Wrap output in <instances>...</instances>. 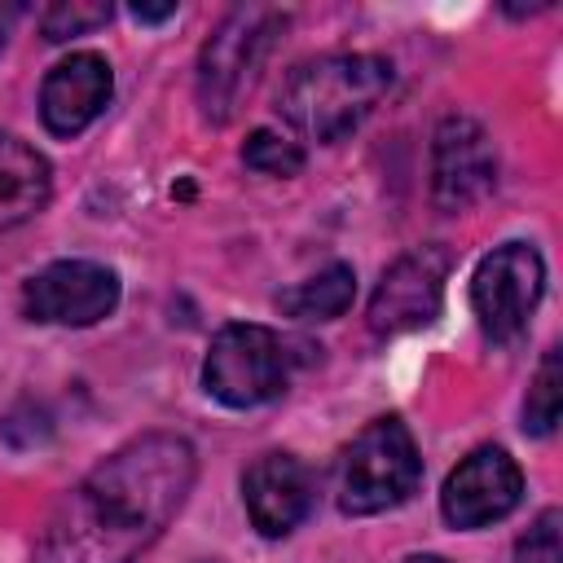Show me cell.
Instances as JSON below:
<instances>
[{
  "mask_svg": "<svg viewBox=\"0 0 563 563\" xmlns=\"http://www.w3.org/2000/svg\"><path fill=\"white\" fill-rule=\"evenodd\" d=\"M198 453L176 431H145L101 457L48 510L31 563H136L180 515Z\"/></svg>",
  "mask_w": 563,
  "mask_h": 563,
  "instance_id": "1",
  "label": "cell"
},
{
  "mask_svg": "<svg viewBox=\"0 0 563 563\" xmlns=\"http://www.w3.org/2000/svg\"><path fill=\"white\" fill-rule=\"evenodd\" d=\"M391 88V62L378 53H325L299 62L282 92L277 114L290 132L317 145H334L356 132Z\"/></svg>",
  "mask_w": 563,
  "mask_h": 563,
  "instance_id": "2",
  "label": "cell"
},
{
  "mask_svg": "<svg viewBox=\"0 0 563 563\" xmlns=\"http://www.w3.org/2000/svg\"><path fill=\"white\" fill-rule=\"evenodd\" d=\"M282 31H286V13L268 4H238L233 13H224V22L211 31V40L198 53L194 92L202 119L229 123L238 114Z\"/></svg>",
  "mask_w": 563,
  "mask_h": 563,
  "instance_id": "3",
  "label": "cell"
},
{
  "mask_svg": "<svg viewBox=\"0 0 563 563\" xmlns=\"http://www.w3.org/2000/svg\"><path fill=\"white\" fill-rule=\"evenodd\" d=\"M422 479V457L400 418H374L334 466V501L343 515H378L400 506Z\"/></svg>",
  "mask_w": 563,
  "mask_h": 563,
  "instance_id": "4",
  "label": "cell"
},
{
  "mask_svg": "<svg viewBox=\"0 0 563 563\" xmlns=\"http://www.w3.org/2000/svg\"><path fill=\"white\" fill-rule=\"evenodd\" d=\"M290 369H295V352L277 330L233 321L207 347L202 387L229 409H255L286 391Z\"/></svg>",
  "mask_w": 563,
  "mask_h": 563,
  "instance_id": "5",
  "label": "cell"
},
{
  "mask_svg": "<svg viewBox=\"0 0 563 563\" xmlns=\"http://www.w3.org/2000/svg\"><path fill=\"white\" fill-rule=\"evenodd\" d=\"M545 290V264L541 251L528 242H506L488 251L471 277V308L479 330L493 343H510L528 330L532 308L541 303Z\"/></svg>",
  "mask_w": 563,
  "mask_h": 563,
  "instance_id": "6",
  "label": "cell"
},
{
  "mask_svg": "<svg viewBox=\"0 0 563 563\" xmlns=\"http://www.w3.org/2000/svg\"><path fill=\"white\" fill-rule=\"evenodd\" d=\"M114 303L119 277L97 260H57L22 286V312L44 325H97Z\"/></svg>",
  "mask_w": 563,
  "mask_h": 563,
  "instance_id": "7",
  "label": "cell"
},
{
  "mask_svg": "<svg viewBox=\"0 0 563 563\" xmlns=\"http://www.w3.org/2000/svg\"><path fill=\"white\" fill-rule=\"evenodd\" d=\"M523 501V471L519 462L497 449V444H484L475 453H466L449 479H444V493H440V515L453 523V528H488L497 519H506L515 506Z\"/></svg>",
  "mask_w": 563,
  "mask_h": 563,
  "instance_id": "8",
  "label": "cell"
},
{
  "mask_svg": "<svg viewBox=\"0 0 563 563\" xmlns=\"http://www.w3.org/2000/svg\"><path fill=\"white\" fill-rule=\"evenodd\" d=\"M497 185V150L488 141V132L466 119V114H449L435 128V145H431V198L440 211H471L475 202H484Z\"/></svg>",
  "mask_w": 563,
  "mask_h": 563,
  "instance_id": "9",
  "label": "cell"
},
{
  "mask_svg": "<svg viewBox=\"0 0 563 563\" xmlns=\"http://www.w3.org/2000/svg\"><path fill=\"white\" fill-rule=\"evenodd\" d=\"M444 277H449V255L440 246H418L409 255H400L374 299H369V330L374 334H409L435 321L440 303H444Z\"/></svg>",
  "mask_w": 563,
  "mask_h": 563,
  "instance_id": "10",
  "label": "cell"
},
{
  "mask_svg": "<svg viewBox=\"0 0 563 563\" xmlns=\"http://www.w3.org/2000/svg\"><path fill=\"white\" fill-rule=\"evenodd\" d=\"M317 501L312 471L295 453H264L242 475V506L260 537L295 532Z\"/></svg>",
  "mask_w": 563,
  "mask_h": 563,
  "instance_id": "11",
  "label": "cell"
},
{
  "mask_svg": "<svg viewBox=\"0 0 563 563\" xmlns=\"http://www.w3.org/2000/svg\"><path fill=\"white\" fill-rule=\"evenodd\" d=\"M114 92L110 62L101 53H70L62 57L40 88V119L53 136H79Z\"/></svg>",
  "mask_w": 563,
  "mask_h": 563,
  "instance_id": "12",
  "label": "cell"
},
{
  "mask_svg": "<svg viewBox=\"0 0 563 563\" xmlns=\"http://www.w3.org/2000/svg\"><path fill=\"white\" fill-rule=\"evenodd\" d=\"M48 194H53L48 158L35 145H26L22 136L0 132V233L40 216Z\"/></svg>",
  "mask_w": 563,
  "mask_h": 563,
  "instance_id": "13",
  "label": "cell"
},
{
  "mask_svg": "<svg viewBox=\"0 0 563 563\" xmlns=\"http://www.w3.org/2000/svg\"><path fill=\"white\" fill-rule=\"evenodd\" d=\"M352 295H356V273L352 264H330L303 282H295L290 290L277 295V308L295 321H334L352 308Z\"/></svg>",
  "mask_w": 563,
  "mask_h": 563,
  "instance_id": "14",
  "label": "cell"
},
{
  "mask_svg": "<svg viewBox=\"0 0 563 563\" xmlns=\"http://www.w3.org/2000/svg\"><path fill=\"white\" fill-rule=\"evenodd\" d=\"M559 400H563V374H559V347H550L532 374L528 400H523V431L528 435H550L559 422Z\"/></svg>",
  "mask_w": 563,
  "mask_h": 563,
  "instance_id": "15",
  "label": "cell"
},
{
  "mask_svg": "<svg viewBox=\"0 0 563 563\" xmlns=\"http://www.w3.org/2000/svg\"><path fill=\"white\" fill-rule=\"evenodd\" d=\"M242 163L260 176H295L303 167V150H299V141H290L273 128H255L242 145Z\"/></svg>",
  "mask_w": 563,
  "mask_h": 563,
  "instance_id": "16",
  "label": "cell"
},
{
  "mask_svg": "<svg viewBox=\"0 0 563 563\" xmlns=\"http://www.w3.org/2000/svg\"><path fill=\"white\" fill-rule=\"evenodd\" d=\"M110 4H84V0H70V4H48L40 13V31L48 44H62L70 35H84V31H97L110 22Z\"/></svg>",
  "mask_w": 563,
  "mask_h": 563,
  "instance_id": "17",
  "label": "cell"
},
{
  "mask_svg": "<svg viewBox=\"0 0 563 563\" xmlns=\"http://www.w3.org/2000/svg\"><path fill=\"white\" fill-rule=\"evenodd\" d=\"M563 515L550 506V510H541L532 523H528V532L515 541V563H563Z\"/></svg>",
  "mask_w": 563,
  "mask_h": 563,
  "instance_id": "18",
  "label": "cell"
},
{
  "mask_svg": "<svg viewBox=\"0 0 563 563\" xmlns=\"http://www.w3.org/2000/svg\"><path fill=\"white\" fill-rule=\"evenodd\" d=\"M132 18H136V22H167V18H176V4H163V9H150V4H132Z\"/></svg>",
  "mask_w": 563,
  "mask_h": 563,
  "instance_id": "19",
  "label": "cell"
},
{
  "mask_svg": "<svg viewBox=\"0 0 563 563\" xmlns=\"http://www.w3.org/2000/svg\"><path fill=\"white\" fill-rule=\"evenodd\" d=\"M9 22H13V9L0 4V48H4V35H9Z\"/></svg>",
  "mask_w": 563,
  "mask_h": 563,
  "instance_id": "20",
  "label": "cell"
},
{
  "mask_svg": "<svg viewBox=\"0 0 563 563\" xmlns=\"http://www.w3.org/2000/svg\"><path fill=\"white\" fill-rule=\"evenodd\" d=\"M400 563H449V559H440V554H409V559H400Z\"/></svg>",
  "mask_w": 563,
  "mask_h": 563,
  "instance_id": "21",
  "label": "cell"
}]
</instances>
